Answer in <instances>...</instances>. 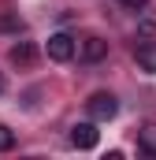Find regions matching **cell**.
<instances>
[{"instance_id":"6da1fadb","label":"cell","mask_w":156,"mask_h":160,"mask_svg":"<svg viewBox=\"0 0 156 160\" xmlns=\"http://www.w3.org/2000/svg\"><path fill=\"white\" fill-rule=\"evenodd\" d=\"M85 108H89V119L93 123H108L119 116V101L112 93H93L89 101H85Z\"/></svg>"},{"instance_id":"7a4b0ae2","label":"cell","mask_w":156,"mask_h":160,"mask_svg":"<svg viewBox=\"0 0 156 160\" xmlns=\"http://www.w3.org/2000/svg\"><path fill=\"white\" fill-rule=\"evenodd\" d=\"M45 52H48V60L67 63V60L75 56V38H71V34H52V38H48V45H45Z\"/></svg>"},{"instance_id":"3957f363","label":"cell","mask_w":156,"mask_h":160,"mask_svg":"<svg viewBox=\"0 0 156 160\" xmlns=\"http://www.w3.org/2000/svg\"><path fill=\"white\" fill-rule=\"evenodd\" d=\"M97 142H100V130L93 123H75L71 127V145L75 149H97Z\"/></svg>"},{"instance_id":"277c9868","label":"cell","mask_w":156,"mask_h":160,"mask_svg":"<svg viewBox=\"0 0 156 160\" xmlns=\"http://www.w3.org/2000/svg\"><path fill=\"white\" fill-rule=\"evenodd\" d=\"M11 63L15 67H34V60H37V45L34 41H19V45H11Z\"/></svg>"},{"instance_id":"5b68a950","label":"cell","mask_w":156,"mask_h":160,"mask_svg":"<svg viewBox=\"0 0 156 160\" xmlns=\"http://www.w3.org/2000/svg\"><path fill=\"white\" fill-rule=\"evenodd\" d=\"M104 56H108V41L104 38H85L82 41V60L85 63H100Z\"/></svg>"},{"instance_id":"8992f818","label":"cell","mask_w":156,"mask_h":160,"mask_svg":"<svg viewBox=\"0 0 156 160\" xmlns=\"http://www.w3.org/2000/svg\"><path fill=\"white\" fill-rule=\"evenodd\" d=\"M134 60H138V67L145 75H156V41H141L138 52H134Z\"/></svg>"},{"instance_id":"52a82bcc","label":"cell","mask_w":156,"mask_h":160,"mask_svg":"<svg viewBox=\"0 0 156 160\" xmlns=\"http://www.w3.org/2000/svg\"><path fill=\"white\" fill-rule=\"evenodd\" d=\"M138 145H141V153L156 157V123H145V127L138 130Z\"/></svg>"},{"instance_id":"ba28073f","label":"cell","mask_w":156,"mask_h":160,"mask_svg":"<svg viewBox=\"0 0 156 160\" xmlns=\"http://www.w3.org/2000/svg\"><path fill=\"white\" fill-rule=\"evenodd\" d=\"M11 145H15V134H11V130H7V127L0 123V153H7Z\"/></svg>"},{"instance_id":"9c48e42d","label":"cell","mask_w":156,"mask_h":160,"mask_svg":"<svg viewBox=\"0 0 156 160\" xmlns=\"http://www.w3.org/2000/svg\"><path fill=\"white\" fill-rule=\"evenodd\" d=\"M119 4H126V8H134V11H138V8H145L149 0H119Z\"/></svg>"},{"instance_id":"30bf717a","label":"cell","mask_w":156,"mask_h":160,"mask_svg":"<svg viewBox=\"0 0 156 160\" xmlns=\"http://www.w3.org/2000/svg\"><path fill=\"white\" fill-rule=\"evenodd\" d=\"M0 93H4V78H0Z\"/></svg>"}]
</instances>
